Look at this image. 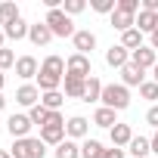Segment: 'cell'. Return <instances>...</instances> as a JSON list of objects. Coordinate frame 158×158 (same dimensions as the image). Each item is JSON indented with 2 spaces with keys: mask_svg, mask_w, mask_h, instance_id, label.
<instances>
[{
  "mask_svg": "<svg viewBox=\"0 0 158 158\" xmlns=\"http://www.w3.org/2000/svg\"><path fill=\"white\" fill-rule=\"evenodd\" d=\"M62 81H65V59L62 56H47L40 62V71H37V90L40 93L59 90Z\"/></svg>",
  "mask_w": 158,
  "mask_h": 158,
  "instance_id": "cell-1",
  "label": "cell"
},
{
  "mask_svg": "<svg viewBox=\"0 0 158 158\" xmlns=\"http://www.w3.org/2000/svg\"><path fill=\"white\" fill-rule=\"evenodd\" d=\"M47 28L53 31V37H74V22H71V16H65V10L59 6V10H47Z\"/></svg>",
  "mask_w": 158,
  "mask_h": 158,
  "instance_id": "cell-2",
  "label": "cell"
},
{
  "mask_svg": "<svg viewBox=\"0 0 158 158\" xmlns=\"http://www.w3.org/2000/svg\"><path fill=\"white\" fill-rule=\"evenodd\" d=\"M106 109H115V112H124L130 106V90L124 84H106L102 87V99H99Z\"/></svg>",
  "mask_w": 158,
  "mask_h": 158,
  "instance_id": "cell-3",
  "label": "cell"
},
{
  "mask_svg": "<svg viewBox=\"0 0 158 158\" xmlns=\"http://www.w3.org/2000/svg\"><path fill=\"white\" fill-rule=\"evenodd\" d=\"M13 158H44L47 149H44V139L40 136H25V139H16V146L10 149Z\"/></svg>",
  "mask_w": 158,
  "mask_h": 158,
  "instance_id": "cell-4",
  "label": "cell"
},
{
  "mask_svg": "<svg viewBox=\"0 0 158 158\" xmlns=\"http://www.w3.org/2000/svg\"><path fill=\"white\" fill-rule=\"evenodd\" d=\"M65 74H71V77H81V81L93 77V65H90V56L71 53V56H68V62H65Z\"/></svg>",
  "mask_w": 158,
  "mask_h": 158,
  "instance_id": "cell-5",
  "label": "cell"
},
{
  "mask_svg": "<svg viewBox=\"0 0 158 158\" xmlns=\"http://www.w3.org/2000/svg\"><path fill=\"white\" fill-rule=\"evenodd\" d=\"M87 133H90V121L84 115H71L65 121V136L68 139H87Z\"/></svg>",
  "mask_w": 158,
  "mask_h": 158,
  "instance_id": "cell-6",
  "label": "cell"
},
{
  "mask_svg": "<svg viewBox=\"0 0 158 158\" xmlns=\"http://www.w3.org/2000/svg\"><path fill=\"white\" fill-rule=\"evenodd\" d=\"M130 62H133L136 68H143V71H146V68H155V65H158V53H155L149 44H143L139 50H133V53H130Z\"/></svg>",
  "mask_w": 158,
  "mask_h": 158,
  "instance_id": "cell-7",
  "label": "cell"
},
{
  "mask_svg": "<svg viewBox=\"0 0 158 158\" xmlns=\"http://www.w3.org/2000/svg\"><path fill=\"white\" fill-rule=\"evenodd\" d=\"M31 127H34V124H31L28 115H10V118H6V130H10V136H16V139H25Z\"/></svg>",
  "mask_w": 158,
  "mask_h": 158,
  "instance_id": "cell-8",
  "label": "cell"
},
{
  "mask_svg": "<svg viewBox=\"0 0 158 158\" xmlns=\"http://www.w3.org/2000/svg\"><path fill=\"white\" fill-rule=\"evenodd\" d=\"M127 62H130V50H124L121 44H112V47L106 50V65H109V68H118V71H121Z\"/></svg>",
  "mask_w": 158,
  "mask_h": 158,
  "instance_id": "cell-9",
  "label": "cell"
},
{
  "mask_svg": "<svg viewBox=\"0 0 158 158\" xmlns=\"http://www.w3.org/2000/svg\"><path fill=\"white\" fill-rule=\"evenodd\" d=\"M121 84L130 90V87H143L146 84V71L143 68H136L133 62H127L124 68H121Z\"/></svg>",
  "mask_w": 158,
  "mask_h": 158,
  "instance_id": "cell-10",
  "label": "cell"
},
{
  "mask_svg": "<svg viewBox=\"0 0 158 158\" xmlns=\"http://www.w3.org/2000/svg\"><path fill=\"white\" fill-rule=\"evenodd\" d=\"M16 102L25 106V109H34V106L40 102V90H37V84H22V87L16 90Z\"/></svg>",
  "mask_w": 158,
  "mask_h": 158,
  "instance_id": "cell-11",
  "label": "cell"
},
{
  "mask_svg": "<svg viewBox=\"0 0 158 158\" xmlns=\"http://www.w3.org/2000/svg\"><path fill=\"white\" fill-rule=\"evenodd\" d=\"M71 44H74V53L90 56V53H93V47H96V34H93V31H74Z\"/></svg>",
  "mask_w": 158,
  "mask_h": 158,
  "instance_id": "cell-12",
  "label": "cell"
},
{
  "mask_svg": "<svg viewBox=\"0 0 158 158\" xmlns=\"http://www.w3.org/2000/svg\"><path fill=\"white\" fill-rule=\"evenodd\" d=\"M37 71H40V65H37L34 56H19V59H16V74L22 77V81H31V77H37Z\"/></svg>",
  "mask_w": 158,
  "mask_h": 158,
  "instance_id": "cell-13",
  "label": "cell"
},
{
  "mask_svg": "<svg viewBox=\"0 0 158 158\" xmlns=\"http://www.w3.org/2000/svg\"><path fill=\"white\" fill-rule=\"evenodd\" d=\"M28 40H31L34 47H47V44L53 40V31L47 28V22H34V25L28 28Z\"/></svg>",
  "mask_w": 158,
  "mask_h": 158,
  "instance_id": "cell-14",
  "label": "cell"
},
{
  "mask_svg": "<svg viewBox=\"0 0 158 158\" xmlns=\"http://www.w3.org/2000/svg\"><path fill=\"white\" fill-rule=\"evenodd\" d=\"M40 139H44V146L65 143V124H47V127H40Z\"/></svg>",
  "mask_w": 158,
  "mask_h": 158,
  "instance_id": "cell-15",
  "label": "cell"
},
{
  "mask_svg": "<svg viewBox=\"0 0 158 158\" xmlns=\"http://www.w3.org/2000/svg\"><path fill=\"white\" fill-rule=\"evenodd\" d=\"M84 87H87V81L71 77V74H65V81H62V93H65L68 99H84Z\"/></svg>",
  "mask_w": 158,
  "mask_h": 158,
  "instance_id": "cell-16",
  "label": "cell"
},
{
  "mask_svg": "<svg viewBox=\"0 0 158 158\" xmlns=\"http://www.w3.org/2000/svg\"><path fill=\"white\" fill-rule=\"evenodd\" d=\"M109 136H112V146L124 149V146H130V139H133V130H130V124H115V127L109 130Z\"/></svg>",
  "mask_w": 158,
  "mask_h": 158,
  "instance_id": "cell-17",
  "label": "cell"
},
{
  "mask_svg": "<svg viewBox=\"0 0 158 158\" xmlns=\"http://www.w3.org/2000/svg\"><path fill=\"white\" fill-rule=\"evenodd\" d=\"M109 25L115 28V31H130V28H136V16H127V13H121V10H115L112 13V19H109Z\"/></svg>",
  "mask_w": 158,
  "mask_h": 158,
  "instance_id": "cell-18",
  "label": "cell"
},
{
  "mask_svg": "<svg viewBox=\"0 0 158 158\" xmlns=\"http://www.w3.org/2000/svg\"><path fill=\"white\" fill-rule=\"evenodd\" d=\"M102 87H106V84L99 81L96 74L87 77V87H84V99H81V102H99V99H102Z\"/></svg>",
  "mask_w": 158,
  "mask_h": 158,
  "instance_id": "cell-19",
  "label": "cell"
},
{
  "mask_svg": "<svg viewBox=\"0 0 158 158\" xmlns=\"http://www.w3.org/2000/svg\"><path fill=\"white\" fill-rule=\"evenodd\" d=\"M28 28H31V25H28V22H25V19L19 16L16 22H10V25H3V34H6L10 40H22V37H28Z\"/></svg>",
  "mask_w": 158,
  "mask_h": 158,
  "instance_id": "cell-20",
  "label": "cell"
},
{
  "mask_svg": "<svg viewBox=\"0 0 158 158\" xmlns=\"http://www.w3.org/2000/svg\"><path fill=\"white\" fill-rule=\"evenodd\" d=\"M115 115H118L115 109H106V106H99V109L93 112V124H96V127H109V130H112V127L118 124V118H115Z\"/></svg>",
  "mask_w": 158,
  "mask_h": 158,
  "instance_id": "cell-21",
  "label": "cell"
},
{
  "mask_svg": "<svg viewBox=\"0 0 158 158\" xmlns=\"http://www.w3.org/2000/svg\"><path fill=\"white\" fill-rule=\"evenodd\" d=\"M62 102H65V93H62V90L40 93V106H44V109H50V112H59V109H62Z\"/></svg>",
  "mask_w": 158,
  "mask_h": 158,
  "instance_id": "cell-22",
  "label": "cell"
},
{
  "mask_svg": "<svg viewBox=\"0 0 158 158\" xmlns=\"http://www.w3.org/2000/svg\"><path fill=\"white\" fill-rule=\"evenodd\" d=\"M127 152H130L133 158H146V155L152 152V139H146V136H133L130 146H127Z\"/></svg>",
  "mask_w": 158,
  "mask_h": 158,
  "instance_id": "cell-23",
  "label": "cell"
},
{
  "mask_svg": "<svg viewBox=\"0 0 158 158\" xmlns=\"http://www.w3.org/2000/svg\"><path fill=\"white\" fill-rule=\"evenodd\" d=\"M121 47H124V50H130V53H133V50H139V47H143V31H139V28L124 31V34H121Z\"/></svg>",
  "mask_w": 158,
  "mask_h": 158,
  "instance_id": "cell-24",
  "label": "cell"
},
{
  "mask_svg": "<svg viewBox=\"0 0 158 158\" xmlns=\"http://www.w3.org/2000/svg\"><path fill=\"white\" fill-rule=\"evenodd\" d=\"M136 28H139L143 34H152V31L158 28V16H155V13H146V10H139V16H136Z\"/></svg>",
  "mask_w": 158,
  "mask_h": 158,
  "instance_id": "cell-25",
  "label": "cell"
},
{
  "mask_svg": "<svg viewBox=\"0 0 158 158\" xmlns=\"http://www.w3.org/2000/svg\"><path fill=\"white\" fill-rule=\"evenodd\" d=\"M22 13H19V6L13 3V0H3L0 3V25H10V22H16Z\"/></svg>",
  "mask_w": 158,
  "mask_h": 158,
  "instance_id": "cell-26",
  "label": "cell"
},
{
  "mask_svg": "<svg viewBox=\"0 0 158 158\" xmlns=\"http://www.w3.org/2000/svg\"><path fill=\"white\" fill-rule=\"evenodd\" d=\"M56 158H81V146L74 139H65V143L56 146Z\"/></svg>",
  "mask_w": 158,
  "mask_h": 158,
  "instance_id": "cell-27",
  "label": "cell"
},
{
  "mask_svg": "<svg viewBox=\"0 0 158 158\" xmlns=\"http://www.w3.org/2000/svg\"><path fill=\"white\" fill-rule=\"evenodd\" d=\"M102 149H106V146H102L99 139H84V143H81V158H99Z\"/></svg>",
  "mask_w": 158,
  "mask_h": 158,
  "instance_id": "cell-28",
  "label": "cell"
},
{
  "mask_svg": "<svg viewBox=\"0 0 158 158\" xmlns=\"http://www.w3.org/2000/svg\"><path fill=\"white\" fill-rule=\"evenodd\" d=\"M50 115H53V112H50V109H44L40 102H37L34 109H28V118H31V124H40V127L50 121Z\"/></svg>",
  "mask_w": 158,
  "mask_h": 158,
  "instance_id": "cell-29",
  "label": "cell"
},
{
  "mask_svg": "<svg viewBox=\"0 0 158 158\" xmlns=\"http://www.w3.org/2000/svg\"><path fill=\"white\" fill-rule=\"evenodd\" d=\"M96 13H102V16H112L115 10H118V0H93V3H90Z\"/></svg>",
  "mask_w": 158,
  "mask_h": 158,
  "instance_id": "cell-30",
  "label": "cell"
},
{
  "mask_svg": "<svg viewBox=\"0 0 158 158\" xmlns=\"http://www.w3.org/2000/svg\"><path fill=\"white\" fill-rule=\"evenodd\" d=\"M62 10H65V16H77V13L87 10V3H84V0H65Z\"/></svg>",
  "mask_w": 158,
  "mask_h": 158,
  "instance_id": "cell-31",
  "label": "cell"
},
{
  "mask_svg": "<svg viewBox=\"0 0 158 158\" xmlns=\"http://www.w3.org/2000/svg\"><path fill=\"white\" fill-rule=\"evenodd\" d=\"M118 10L127 13V16H136V13L143 10V3H139V0H118Z\"/></svg>",
  "mask_w": 158,
  "mask_h": 158,
  "instance_id": "cell-32",
  "label": "cell"
},
{
  "mask_svg": "<svg viewBox=\"0 0 158 158\" xmlns=\"http://www.w3.org/2000/svg\"><path fill=\"white\" fill-rule=\"evenodd\" d=\"M6 68H16V53L13 50H0V71H6Z\"/></svg>",
  "mask_w": 158,
  "mask_h": 158,
  "instance_id": "cell-33",
  "label": "cell"
},
{
  "mask_svg": "<svg viewBox=\"0 0 158 158\" xmlns=\"http://www.w3.org/2000/svg\"><path fill=\"white\" fill-rule=\"evenodd\" d=\"M139 96H143V99H158V84H155V81H146V84L139 87Z\"/></svg>",
  "mask_w": 158,
  "mask_h": 158,
  "instance_id": "cell-34",
  "label": "cell"
},
{
  "mask_svg": "<svg viewBox=\"0 0 158 158\" xmlns=\"http://www.w3.org/2000/svg\"><path fill=\"white\" fill-rule=\"evenodd\" d=\"M99 158H124V149H118V146H112V149H102V152H99Z\"/></svg>",
  "mask_w": 158,
  "mask_h": 158,
  "instance_id": "cell-35",
  "label": "cell"
},
{
  "mask_svg": "<svg viewBox=\"0 0 158 158\" xmlns=\"http://www.w3.org/2000/svg\"><path fill=\"white\" fill-rule=\"evenodd\" d=\"M146 121H149V124H152V127L158 130V106H152V109L146 112Z\"/></svg>",
  "mask_w": 158,
  "mask_h": 158,
  "instance_id": "cell-36",
  "label": "cell"
},
{
  "mask_svg": "<svg viewBox=\"0 0 158 158\" xmlns=\"http://www.w3.org/2000/svg\"><path fill=\"white\" fill-rule=\"evenodd\" d=\"M143 10H146V13H155V16H158V0H143Z\"/></svg>",
  "mask_w": 158,
  "mask_h": 158,
  "instance_id": "cell-37",
  "label": "cell"
},
{
  "mask_svg": "<svg viewBox=\"0 0 158 158\" xmlns=\"http://www.w3.org/2000/svg\"><path fill=\"white\" fill-rule=\"evenodd\" d=\"M149 47L158 53V31H152V34H149Z\"/></svg>",
  "mask_w": 158,
  "mask_h": 158,
  "instance_id": "cell-38",
  "label": "cell"
},
{
  "mask_svg": "<svg viewBox=\"0 0 158 158\" xmlns=\"http://www.w3.org/2000/svg\"><path fill=\"white\" fill-rule=\"evenodd\" d=\"M152 152L158 155V130H155V136H152Z\"/></svg>",
  "mask_w": 158,
  "mask_h": 158,
  "instance_id": "cell-39",
  "label": "cell"
},
{
  "mask_svg": "<svg viewBox=\"0 0 158 158\" xmlns=\"http://www.w3.org/2000/svg\"><path fill=\"white\" fill-rule=\"evenodd\" d=\"M3 84H6V74L0 71V93H3Z\"/></svg>",
  "mask_w": 158,
  "mask_h": 158,
  "instance_id": "cell-40",
  "label": "cell"
},
{
  "mask_svg": "<svg viewBox=\"0 0 158 158\" xmlns=\"http://www.w3.org/2000/svg\"><path fill=\"white\" fill-rule=\"evenodd\" d=\"M3 109H6V96H3V93H0V112H3Z\"/></svg>",
  "mask_w": 158,
  "mask_h": 158,
  "instance_id": "cell-41",
  "label": "cell"
},
{
  "mask_svg": "<svg viewBox=\"0 0 158 158\" xmlns=\"http://www.w3.org/2000/svg\"><path fill=\"white\" fill-rule=\"evenodd\" d=\"M0 158H13V152H6V149H0Z\"/></svg>",
  "mask_w": 158,
  "mask_h": 158,
  "instance_id": "cell-42",
  "label": "cell"
},
{
  "mask_svg": "<svg viewBox=\"0 0 158 158\" xmlns=\"http://www.w3.org/2000/svg\"><path fill=\"white\" fill-rule=\"evenodd\" d=\"M152 81H155V84H158V65H155V68H152Z\"/></svg>",
  "mask_w": 158,
  "mask_h": 158,
  "instance_id": "cell-43",
  "label": "cell"
},
{
  "mask_svg": "<svg viewBox=\"0 0 158 158\" xmlns=\"http://www.w3.org/2000/svg\"><path fill=\"white\" fill-rule=\"evenodd\" d=\"M3 40H6V34H3V28H0V50H3Z\"/></svg>",
  "mask_w": 158,
  "mask_h": 158,
  "instance_id": "cell-44",
  "label": "cell"
}]
</instances>
